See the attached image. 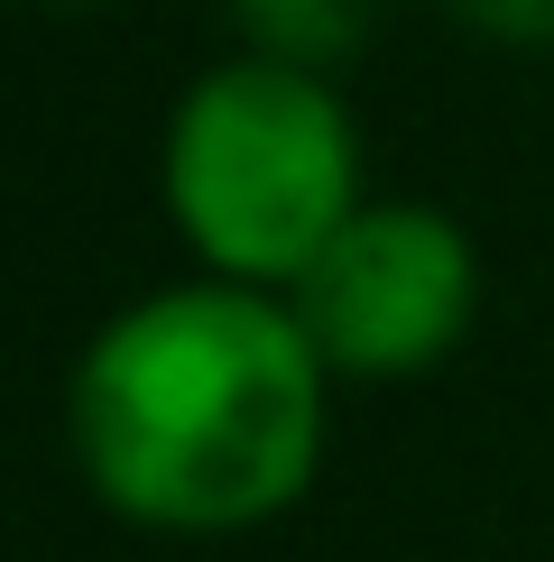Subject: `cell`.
I'll return each instance as SVG.
<instances>
[{
  "instance_id": "6da1fadb",
  "label": "cell",
  "mask_w": 554,
  "mask_h": 562,
  "mask_svg": "<svg viewBox=\"0 0 554 562\" xmlns=\"http://www.w3.org/2000/svg\"><path fill=\"white\" fill-rule=\"evenodd\" d=\"M323 369L287 295L195 277L121 304L65 387L84 480L148 535H241L306 498L323 461Z\"/></svg>"
},
{
  "instance_id": "7a4b0ae2",
  "label": "cell",
  "mask_w": 554,
  "mask_h": 562,
  "mask_svg": "<svg viewBox=\"0 0 554 562\" xmlns=\"http://www.w3.org/2000/svg\"><path fill=\"white\" fill-rule=\"evenodd\" d=\"M167 222L203 277L231 286H296L333 231L361 213V130L333 75L277 56L203 65L167 111Z\"/></svg>"
},
{
  "instance_id": "3957f363",
  "label": "cell",
  "mask_w": 554,
  "mask_h": 562,
  "mask_svg": "<svg viewBox=\"0 0 554 562\" xmlns=\"http://www.w3.org/2000/svg\"><path fill=\"white\" fill-rule=\"evenodd\" d=\"M333 379H425L480 314L472 231L434 203H361L333 249L287 286Z\"/></svg>"
},
{
  "instance_id": "277c9868",
  "label": "cell",
  "mask_w": 554,
  "mask_h": 562,
  "mask_svg": "<svg viewBox=\"0 0 554 562\" xmlns=\"http://www.w3.org/2000/svg\"><path fill=\"white\" fill-rule=\"evenodd\" d=\"M250 56H277V65H306V75H333L369 46V19L379 0H231Z\"/></svg>"
},
{
  "instance_id": "5b68a950",
  "label": "cell",
  "mask_w": 554,
  "mask_h": 562,
  "mask_svg": "<svg viewBox=\"0 0 554 562\" xmlns=\"http://www.w3.org/2000/svg\"><path fill=\"white\" fill-rule=\"evenodd\" d=\"M444 10H453L480 46H508V56H554V0H444Z\"/></svg>"
},
{
  "instance_id": "8992f818",
  "label": "cell",
  "mask_w": 554,
  "mask_h": 562,
  "mask_svg": "<svg viewBox=\"0 0 554 562\" xmlns=\"http://www.w3.org/2000/svg\"><path fill=\"white\" fill-rule=\"evenodd\" d=\"M46 10H102V0H46Z\"/></svg>"
}]
</instances>
